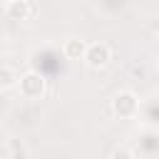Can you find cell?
<instances>
[{
  "mask_svg": "<svg viewBox=\"0 0 159 159\" xmlns=\"http://www.w3.org/2000/svg\"><path fill=\"white\" fill-rule=\"evenodd\" d=\"M82 60H84L87 67H92V70H104V67L112 62V50H109L107 42H92V45L84 47Z\"/></svg>",
  "mask_w": 159,
  "mask_h": 159,
  "instance_id": "cell-3",
  "label": "cell"
},
{
  "mask_svg": "<svg viewBox=\"0 0 159 159\" xmlns=\"http://www.w3.org/2000/svg\"><path fill=\"white\" fill-rule=\"evenodd\" d=\"M7 154H12V157H27V154H30V149H27L22 142H17V139H10Z\"/></svg>",
  "mask_w": 159,
  "mask_h": 159,
  "instance_id": "cell-7",
  "label": "cell"
},
{
  "mask_svg": "<svg viewBox=\"0 0 159 159\" xmlns=\"http://www.w3.org/2000/svg\"><path fill=\"white\" fill-rule=\"evenodd\" d=\"M17 72L10 65H0V89H12L17 84Z\"/></svg>",
  "mask_w": 159,
  "mask_h": 159,
  "instance_id": "cell-6",
  "label": "cell"
},
{
  "mask_svg": "<svg viewBox=\"0 0 159 159\" xmlns=\"http://www.w3.org/2000/svg\"><path fill=\"white\" fill-rule=\"evenodd\" d=\"M37 12V7L32 5V0H7L5 2V15L10 20H30Z\"/></svg>",
  "mask_w": 159,
  "mask_h": 159,
  "instance_id": "cell-4",
  "label": "cell"
},
{
  "mask_svg": "<svg viewBox=\"0 0 159 159\" xmlns=\"http://www.w3.org/2000/svg\"><path fill=\"white\" fill-rule=\"evenodd\" d=\"M15 87L20 89V97H22V99L35 102V99H42V97H45V92H47V80H45L42 72L27 70L25 75L17 77V84H15Z\"/></svg>",
  "mask_w": 159,
  "mask_h": 159,
  "instance_id": "cell-1",
  "label": "cell"
},
{
  "mask_svg": "<svg viewBox=\"0 0 159 159\" xmlns=\"http://www.w3.org/2000/svg\"><path fill=\"white\" fill-rule=\"evenodd\" d=\"M139 99H137V94L134 92H129V89H122V92H117L114 97H112V102H109V109H112V114L114 117H119V119H134L137 114H139Z\"/></svg>",
  "mask_w": 159,
  "mask_h": 159,
  "instance_id": "cell-2",
  "label": "cell"
},
{
  "mask_svg": "<svg viewBox=\"0 0 159 159\" xmlns=\"http://www.w3.org/2000/svg\"><path fill=\"white\" fill-rule=\"evenodd\" d=\"M0 129H2V124H0Z\"/></svg>",
  "mask_w": 159,
  "mask_h": 159,
  "instance_id": "cell-9",
  "label": "cell"
},
{
  "mask_svg": "<svg viewBox=\"0 0 159 159\" xmlns=\"http://www.w3.org/2000/svg\"><path fill=\"white\" fill-rule=\"evenodd\" d=\"M84 47H87L84 40H80V37H67V40L62 42V55H65L67 60H82Z\"/></svg>",
  "mask_w": 159,
  "mask_h": 159,
  "instance_id": "cell-5",
  "label": "cell"
},
{
  "mask_svg": "<svg viewBox=\"0 0 159 159\" xmlns=\"http://www.w3.org/2000/svg\"><path fill=\"white\" fill-rule=\"evenodd\" d=\"M137 152L134 149H129V147H114L112 152H109V157L112 159H119V157H134Z\"/></svg>",
  "mask_w": 159,
  "mask_h": 159,
  "instance_id": "cell-8",
  "label": "cell"
},
{
  "mask_svg": "<svg viewBox=\"0 0 159 159\" xmlns=\"http://www.w3.org/2000/svg\"><path fill=\"white\" fill-rule=\"evenodd\" d=\"M2 2H7V0H2Z\"/></svg>",
  "mask_w": 159,
  "mask_h": 159,
  "instance_id": "cell-10",
  "label": "cell"
}]
</instances>
